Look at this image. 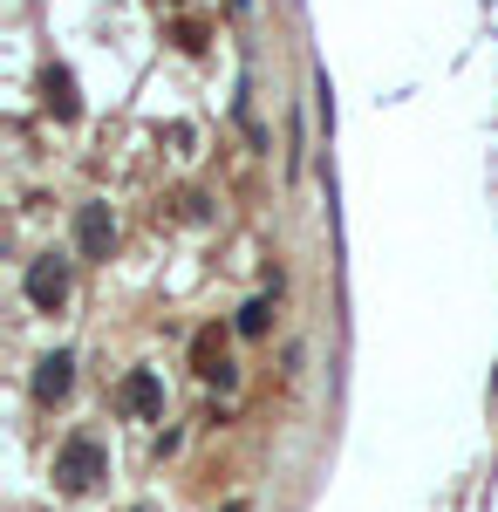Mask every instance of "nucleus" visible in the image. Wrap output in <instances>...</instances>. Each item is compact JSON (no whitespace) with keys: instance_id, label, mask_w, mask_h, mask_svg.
<instances>
[{"instance_id":"obj_1","label":"nucleus","mask_w":498,"mask_h":512,"mask_svg":"<svg viewBox=\"0 0 498 512\" xmlns=\"http://www.w3.org/2000/svg\"><path fill=\"white\" fill-rule=\"evenodd\" d=\"M103 472H110V458H103V444H96L89 431L69 437V444H62V458H55V478H62L69 492H89Z\"/></svg>"},{"instance_id":"obj_2","label":"nucleus","mask_w":498,"mask_h":512,"mask_svg":"<svg viewBox=\"0 0 498 512\" xmlns=\"http://www.w3.org/2000/svg\"><path fill=\"white\" fill-rule=\"evenodd\" d=\"M21 294L35 301L41 315H55V308L69 301V267H62L55 253H48V260H28V274H21Z\"/></svg>"},{"instance_id":"obj_3","label":"nucleus","mask_w":498,"mask_h":512,"mask_svg":"<svg viewBox=\"0 0 498 512\" xmlns=\"http://www.w3.org/2000/svg\"><path fill=\"white\" fill-rule=\"evenodd\" d=\"M116 410H123V417H157V410H164V383H157L151 369H130V376L116 383Z\"/></svg>"},{"instance_id":"obj_4","label":"nucleus","mask_w":498,"mask_h":512,"mask_svg":"<svg viewBox=\"0 0 498 512\" xmlns=\"http://www.w3.org/2000/svg\"><path fill=\"white\" fill-rule=\"evenodd\" d=\"M192 369L212 376V383H232V349H226V328H219V321L192 335Z\"/></svg>"},{"instance_id":"obj_5","label":"nucleus","mask_w":498,"mask_h":512,"mask_svg":"<svg viewBox=\"0 0 498 512\" xmlns=\"http://www.w3.org/2000/svg\"><path fill=\"white\" fill-rule=\"evenodd\" d=\"M110 239H116L110 205H82V212H76V246H82V260H103V253H110Z\"/></svg>"},{"instance_id":"obj_6","label":"nucleus","mask_w":498,"mask_h":512,"mask_svg":"<svg viewBox=\"0 0 498 512\" xmlns=\"http://www.w3.org/2000/svg\"><path fill=\"white\" fill-rule=\"evenodd\" d=\"M41 103H48V117L76 123V117H82V96H76V76H69V69H48V76H41Z\"/></svg>"},{"instance_id":"obj_7","label":"nucleus","mask_w":498,"mask_h":512,"mask_svg":"<svg viewBox=\"0 0 498 512\" xmlns=\"http://www.w3.org/2000/svg\"><path fill=\"white\" fill-rule=\"evenodd\" d=\"M35 396L41 403H62V396H69V355H48L35 369Z\"/></svg>"},{"instance_id":"obj_8","label":"nucleus","mask_w":498,"mask_h":512,"mask_svg":"<svg viewBox=\"0 0 498 512\" xmlns=\"http://www.w3.org/2000/svg\"><path fill=\"white\" fill-rule=\"evenodd\" d=\"M273 328V301H246L239 308V335H267Z\"/></svg>"},{"instance_id":"obj_9","label":"nucleus","mask_w":498,"mask_h":512,"mask_svg":"<svg viewBox=\"0 0 498 512\" xmlns=\"http://www.w3.org/2000/svg\"><path fill=\"white\" fill-rule=\"evenodd\" d=\"M171 7H185V0H171Z\"/></svg>"}]
</instances>
